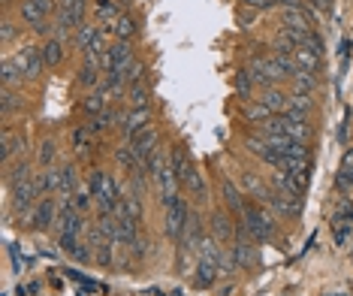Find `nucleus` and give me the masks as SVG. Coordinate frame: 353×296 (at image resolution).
<instances>
[{"instance_id": "43", "label": "nucleus", "mask_w": 353, "mask_h": 296, "mask_svg": "<svg viewBox=\"0 0 353 296\" xmlns=\"http://www.w3.org/2000/svg\"><path fill=\"white\" fill-rule=\"evenodd\" d=\"M127 248H130V257H133V260H142V257L148 254V239H145L142 233H139V236H136L133 242H130Z\"/></svg>"}, {"instance_id": "3", "label": "nucleus", "mask_w": 353, "mask_h": 296, "mask_svg": "<svg viewBox=\"0 0 353 296\" xmlns=\"http://www.w3.org/2000/svg\"><path fill=\"white\" fill-rule=\"evenodd\" d=\"M133 60H136L133 43L115 40V43H109V49L100 55V70H103V76H124Z\"/></svg>"}, {"instance_id": "34", "label": "nucleus", "mask_w": 353, "mask_h": 296, "mask_svg": "<svg viewBox=\"0 0 353 296\" xmlns=\"http://www.w3.org/2000/svg\"><path fill=\"white\" fill-rule=\"evenodd\" d=\"M272 115L275 112L269 109L263 100H248L244 103V121H248V124H263V121H269Z\"/></svg>"}, {"instance_id": "16", "label": "nucleus", "mask_w": 353, "mask_h": 296, "mask_svg": "<svg viewBox=\"0 0 353 296\" xmlns=\"http://www.w3.org/2000/svg\"><path fill=\"white\" fill-rule=\"evenodd\" d=\"M103 70H100V60H88L82 58V67H79V76H76V82H79V88L85 91H97L100 85H103Z\"/></svg>"}, {"instance_id": "39", "label": "nucleus", "mask_w": 353, "mask_h": 296, "mask_svg": "<svg viewBox=\"0 0 353 296\" xmlns=\"http://www.w3.org/2000/svg\"><path fill=\"white\" fill-rule=\"evenodd\" d=\"M88 3H91V0H60L58 6H64V10L70 12L76 21H79V25H85V15H88Z\"/></svg>"}, {"instance_id": "26", "label": "nucleus", "mask_w": 353, "mask_h": 296, "mask_svg": "<svg viewBox=\"0 0 353 296\" xmlns=\"http://www.w3.org/2000/svg\"><path fill=\"white\" fill-rule=\"evenodd\" d=\"M34 187H36V194L40 196L58 194V166H49V170L34 172Z\"/></svg>"}, {"instance_id": "13", "label": "nucleus", "mask_w": 353, "mask_h": 296, "mask_svg": "<svg viewBox=\"0 0 353 296\" xmlns=\"http://www.w3.org/2000/svg\"><path fill=\"white\" fill-rule=\"evenodd\" d=\"M127 142H130V148H133V155L139 157V163L145 166V161H148V157L160 148V130L157 127H148V130L136 133L133 139H127Z\"/></svg>"}, {"instance_id": "49", "label": "nucleus", "mask_w": 353, "mask_h": 296, "mask_svg": "<svg viewBox=\"0 0 353 296\" xmlns=\"http://www.w3.org/2000/svg\"><path fill=\"white\" fill-rule=\"evenodd\" d=\"M55 3H60V0H55Z\"/></svg>"}, {"instance_id": "6", "label": "nucleus", "mask_w": 353, "mask_h": 296, "mask_svg": "<svg viewBox=\"0 0 353 296\" xmlns=\"http://www.w3.org/2000/svg\"><path fill=\"white\" fill-rule=\"evenodd\" d=\"M85 242H88L91 254H94V263H97V266H103V269H112V266H115V248H118V245H115L112 239H106L103 233L97 230V227H88Z\"/></svg>"}, {"instance_id": "47", "label": "nucleus", "mask_w": 353, "mask_h": 296, "mask_svg": "<svg viewBox=\"0 0 353 296\" xmlns=\"http://www.w3.org/2000/svg\"><path fill=\"white\" fill-rule=\"evenodd\" d=\"M242 6H248V10H257V12H260V10L266 12V10H272V6H275V0H242Z\"/></svg>"}, {"instance_id": "8", "label": "nucleus", "mask_w": 353, "mask_h": 296, "mask_svg": "<svg viewBox=\"0 0 353 296\" xmlns=\"http://www.w3.org/2000/svg\"><path fill=\"white\" fill-rule=\"evenodd\" d=\"M281 170L293 179V185L299 187V194L305 196V191H308V185H311V172H314L311 157H287V155H284Z\"/></svg>"}, {"instance_id": "22", "label": "nucleus", "mask_w": 353, "mask_h": 296, "mask_svg": "<svg viewBox=\"0 0 353 296\" xmlns=\"http://www.w3.org/2000/svg\"><path fill=\"white\" fill-rule=\"evenodd\" d=\"M136 34H139V19H136L133 12H121V19L115 21V27H112V36L121 43H133Z\"/></svg>"}, {"instance_id": "21", "label": "nucleus", "mask_w": 353, "mask_h": 296, "mask_svg": "<svg viewBox=\"0 0 353 296\" xmlns=\"http://www.w3.org/2000/svg\"><path fill=\"white\" fill-rule=\"evenodd\" d=\"M70 148H73L76 157H88L91 148H94V133H91L85 124L73 127V130H70Z\"/></svg>"}, {"instance_id": "19", "label": "nucleus", "mask_w": 353, "mask_h": 296, "mask_svg": "<svg viewBox=\"0 0 353 296\" xmlns=\"http://www.w3.org/2000/svg\"><path fill=\"white\" fill-rule=\"evenodd\" d=\"M284 133L293 136L299 142H308L311 139V121L305 115H290V112H284Z\"/></svg>"}, {"instance_id": "33", "label": "nucleus", "mask_w": 353, "mask_h": 296, "mask_svg": "<svg viewBox=\"0 0 353 296\" xmlns=\"http://www.w3.org/2000/svg\"><path fill=\"white\" fill-rule=\"evenodd\" d=\"M320 85V76L317 73H305V70H299L293 76V82H290V91H296V94H314Z\"/></svg>"}, {"instance_id": "27", "label": "nucleus", "mask_w": 353, "mask_h": 296, "mask_svg": "<svg viewBox=\"0 0 353 296\" xmlns=\"http://www.w3.org/2000/svg\"><path fill=\"white\" fill-rule=\"evenodd\" d=\"M103 34V27L97 25V21H85V25H82L79 30H76V45H79V52L82 55H88L91 52V45L97 43V36Z\"/></svg>"}, {"instance_id": "46", "label": "nucleus", "mask_w": 353, "mask_h": 296, "mask_svg": "<svg viewBox=\"0 0 353 296\" xmlns=\"http://www.w3.org/2000/svg\"><path fill=\"white\" fill-rule=\"evenodd\" d=\"M10 254H12V266H15V272H25V269H27V260L19 254V245H15V242H10Z\"/></svg>"}, {"instance_id": "7", "label": "nucleus", "mask_w": 353, "mask_h": 296, "mask_svg": "<svg viewBox=\"0 0 353 296\" xmlns=\"http://www.w3.org/2000/svg\"><path fill=\"white\" fill-rule=\"evenodd\" d=\"M40 200H43V196L36 194V187H34V176L25 179V181H19V185H10V206H12V212H19L21 218H25Z\"/></svg>"}, {"instance_id": "32", "label": "nucleus", "mask_w": 353, "mask_h": 296, "mask_svg": "<svg viewBox=\"0 0 353 296\" xmlns=\"http://www.w3.org/2000/svg\"><path fill=\"white\" fill-rule=\"evenodd\" d=\"M290 115H305L311 118L314 112V94H296V91H290V106H287Z\"/></svg>"}, {"instance_id": "35", "label": "nucleus", "mask_w": 353, "mask_h": 296, "mask_svg": "<svg viewBox=\"0 0 353 296\" xmlns=\"http://www.w3.org/2000/svg\"><path fill=\"white\" fill-rule=\"evenodd\" d=\"M0 82H3V88H15L25 82V76H21L12 58H3V64H0Z\"/></svg>"}, {"instance_id": "41", "label": "nucleus", "mask_w": 353, "mask_h": 296, "mask_svg": "<svg viewBox=\"0 0 353 296\" xmlns=\"http://www.w3.org/2000/svg\"><path fill=\"white\" fill-rule=\"evenodd\" d=\"M124 79H127V88H130V85H136V82H142V79H145V64H142V60H139V58H136V60H133V64H130V67H127Z\"/></svg>"}, {"instance_id": "48", "label": "nucleus", "mask_w": 353, "mask_h": 296, "mask_svg": "<svg viewBox=\"0 0 353 296\" xmlns=\"http://www.w3.org/2000/svg\"><path fill=\"white\" fill-rule=\"evenodd\" d=\"M335 0H311V6L314 10H329V6H332Z\"/></svg>"}, {"instance_id": "42", "label": "nucleus", "mask_w": 353, "mask_h": 296, "mask_svg": "<svg viewBox=\"0 0 353 296\" xmlns=\"http://www.w3.org/2000/svg\"><path fill=\"white\" fill-rule=\"evenodd\" d=\"M19 34H21V27L15 25V21L6 19V21H3V27H0V43H3V45H12Z\"/></svg>"}, {"instance_id": "12", "label": "nucleus", "mask_w": 353, "mask_h": 296, "mask_svg": "<svg viewBox=\"0 0 353 296\" xmlns=\"http://www.w3.org/2000/svg\"><path fill=\"white\" fill-rule=\"evenodd\" d=\"M209 233L218 242H229V239H236V233H239V221H233L229 212L218 209V212H212L209 215Z\"/></svg>"}, {"instance_id": "38", "label": "nucleus", "mask_w": 353, "mask_h": 296, "mask_svg": "<svg viewBox=\"0 0 353 296\" xmlns=\"http://www.w3.org/2000/svg\"><path fill=\"white\" fill-rule=\"evenodd\" d=\"M332 239L339 248H348L353 239V224L350 221H332Z\"/></svg>"}, {"instance_id": "17", "label": "nucleus", "mask_w": 353, "mask_h": 296, "mask_svg": "<svg viewBox=\"0 0 353 296\" xmlns=\"http://www.w3.org/2000/svg\"><path fill=\"white\" fill-rule=\"evenodd\" d=\"M79 191V170L76 163H60L58 166V196L60 200H70Z\"/></svg>"}, {"instance_id": "4", "label": "nucleus", "mask_w": 353, "mask_h": 296, "mask_svg": "<svg viewBox=\"0 0 353 296\" xmlns=\"http://www.w3.org/2000/svg\"><path fill=\"white\" fill-rule=\"evenodd\" d=\"M58 209H60V206H58L55 196H43V200L25 215V227H27L30 233H45L49 227H55Z\"/></svg>"}, {"instance_id": "40", "label": "nucleus", "mask_w": 353, "mask_h": 296, "mask_svg": "<svg viewBox=\"0 0 353 296\" xmlns=\"http://www.w3.org/2000/svg\"><path fill=\"white\" fill-rule=\"evenodd\" d=\"M302 45H305V49H311L314 55H320V58L326 55V43H323V36H320L317 30H311V34L302 40Z\"/></svg>"}, {"instance_id": "30", "label": "nucleus", "mask_w": 353, "mask_h": 296, "mask_svg": "<svg viewBox=\"0 0 353 296\" xmlns=\"http://www.w3.org/2000/svg\"><path fill=\"white\" fill-rule=\"evenodd\" d=\"M0 109H3V118H12L15 112L25 109V97H21V91L3 88V94H0Z\"/></svg>"}, {"instance_id": "25", "label": "nucleus", "mask_w": 353, "mask_h": 296, "mask_svg": "<svg viewBox=\"0 0 353 296\" xmlns=\"http://www.w3.org/2000/svg\"><path fill=\"white\" fill-rule=\"evenodd\" d=\"M293 60H296V67L299 70H305V73H323V58L320 55H314L311 49H305V45H299V49L293 52Z\"/></svg>"}, {"instance_id": "50", "label": "nucleus", "mask_w": 353, "mask_h": 296, "mask_svg": "<svg viewBox=\"0 0 353 296\" xmlns=\"http://www.w3.org/2000/svg\"><path fill=\"white\" fill-rule=\"evenodd\" d=\"M6 3H10V0H6Z\"/></svg>"}, {"instance_id": "24", "label": "nucleus", "mask_w": 353, "mask_h": 296, "mask_svg": "<svg viewBox=\"0 0 353 296\" xmlns=\"http://www.w3.org/2000/svg\"><path fill=\"white\" fill-rule=\"evenodd\" d=\"M115 163H118L121 170L127 172V176H139V172H145V166L139 163V157L133 155L130 142H127V146H118V148H115Z\"/></svg>"}, {"instance_id": "18", "label": "nucleus", "mask_w": 353, "mask_h": 296, "mask_svg": "<svg viewBox=\"0 0 353 296\" xmlns=\"http://www.w3.org/2000/svg\"><path fill=\"white\" fill-rule=\"evenodd\" d=\"M25 146H27L25 133L6 127V130H3V166H12V161L21 155V151H25Z\"/></svg>"}, {"instance_id": "20", "label": "nucleus", "mask_w": 353, "mask_h": 296, "mask_svg": "<svg viewBox=\"0 0 353 296\" xmlns=\"http://www.w3.org/2000/svg\"><path fill=\"white\" fill-rule=\"evenodd\" d=\"M181 191L194 200V206H205V203H209V185H205V179H203V172H199V170L190 172L187 185H184Z\"/></svg>"}, {"instance_id": "29", "label": "nucleus", "mask_w": 353, "mask_h": 296, "mask_svg": "<svg viewBox=\"0 0 353 296\" xmlns=\"http://www.w3.org/2000/svg\"><path fill=\"white\" fill-rule=\"evenodd\" d=\"M127 103L130 109H142V106H151V82H136V85L127 88Z\"/></svg>"}, {"instance_id": "1", "label": "nucleus", "mask_w": 353, "mask_h": 296, "mask_svg": "<svg viewBox=\"0 0 353 296\" xmlns=\"http://www.w3.org/2000/svg\"><path fill=\"white\" fill-rule=\"evenodd\" d=\"M160 206H163V233L166 239L179 242L184 236V230H187V218H190V203L184 191H175L170 196H160Z\"/></svg>"}, {"instance_id": "10", "label": "nucleus", "mask_w": 353, "mask_h": 296, "mask_svg": "<svg viewBox=\"0 0 353 296\" xmlns=\"http://www.w3.org/2000/svg\"><path fill=\"white\" fill-rule=\"evenodd\" d=\"M170 166H172L175 179H179V185H181V187L187 185L190 172L196 170L194 157H190V148H187V142H172V148H170Z\"/></svg>"}, {"instance_id": "31", "label": "nucleus", "mask_w": 353, "mask_h": 296, "mask_svg": "<svg viewBox=\"0 0 353 296\" xmlns=\"http://www.w3.org/2000/svg\"><path fill=\"white\" fill-rule=\"evenodd\" d=\"M79 109H82V115H85V118H94V115H100V112L109 109V103L103 100V94H100V91H88V94L82 97Z\"/></svg>"}, {"instance_id": "45", "label": "nucleus", "mask_w": 353, "mask_h": 296, "mask_svg": "<svg viewBox=\"0 0 353 296\" xmlns=\"http://www.w3.org/2000/svg\"><path fill=\"white\" fill-rule=\"evenodd\" d=\"M287 157H311V148H308V142H299V139H293L290 142V148L284 151Z\"/></svg>"}, {"instance_id": "36", "label": "nucleus", "mask_w": 353, "mask_h": 296, "mask_svg": "<svg viewBox=\"0 0 353 296\" xmlns=\"http://www.w3.org/2000/svg\"><path fill=\"white\" fill-rule=\"evenodd\" d=\"M55 139H40V146H36V163H40V170H49V166H55Z\"/></svg>"}, {"instance_id": "5", "label": "nucleus", "mask_w": 353, "mask_h": 296, "mask_svg": "<svg viewBox=\"0 0 353 296\" xmlns=\"http://www.w3.org/2000/svg\"><path fill=\"white\" fill-rule=\"evenodd\" d=\"M12 60H15V67L21 70V76H25V82H40V76L45 70L40 45H21V49L12 55Z\"/></svg>"}, {"instance_id": "28", "label": "nucleus", "mask_w": 353, "mask_h": 296, "mask_svg": "<svg viewBox=\"0 0 353 296\" xmlns=\"http://www.w3.org/2000/svg\"><path fill=\"white\" fill-rule=\"evenodd\" d=\"M220 278V263H209V260H196L194 269V282L199 287H212Z\"/></svg>"}, {"instance_id": "44", "label": "nucleus", "mask_w": 353, "mask_h": 296, "mask_svg": "<svg viewBox=\"0 0 353 296\" xmlns=\"http://www.w3.org/2000/svg\"><path fill=\"white\" fill-rule=\"evenodd\" d=\"M91 203H94V196H91L88 187H79V191L73 194V206L79 209V212H88V209H91Z\"/></svg>"}, {"instance_id": "9", "label": "nucleus", "mask_w": 353, "mask_h": 296, "mask_svg": "<svg viewBox=\"0 0 353 296\" xmlns=\"http://www.w3.org/2000/svg\"><path fill=\"white\" fill-rule=\"evenodd\" d=\"M281 27L293 30V34H311V30H317V19L308 12V6L299 3L281 12Z\"/></svg>"}, {"instance_id": "37", "label": "nucleus", "mask_w": 353, "mask_h": 296, "mask_svg": "<svg viewBox=\"0 0 353 296\" xmlns=\"http://www.w3.org/2000/svg\"><path fill=\"white\" fill-rule=\"evenodd\" d=\"M233 88L239 91V97H242V100H251V94H254V88H257V85H254V79H251L248 67L236 73V79H233Z\"/></svg>"}, {"instance_id": "14", "label": "nucleus", "mask_w": 353, "mask_h": 296, "mask_svg": "<svg viewBox=\"0 0 353 296\" xmlns=\"http://www.w3.org/2000/svg\"><path fill=\"white\" fill-rule=\"evenodd\" d=\"M151 118H155V115H151V106H142V109H127L124 121H121V133H124L127 139H133L136 133L155 127V124H151Z\"/></svg>"}, {"instance_id": "15", "label": "nucleus", "mask_w": 353, "mask_h": 296, "mask_svg": "<svg viewBox=\"0 0 353 296\" xmlns=\"http://www.w3.org/2000/svg\"><path fill=\"white\" fill-rule=\"evenodd\" d=\"M40 52H43L45 70H58V67L67 60V43L60 40V36H49V40L40 45Z\"/></svg>"}, {"instance_id": "23", "label": "nucleus", "mask_w": 353, "mask_h": 296, "mask_svg": "<svg viewBox=\"0 0 353 296\" xmlns=\"http://www.w3.org/2000/svg\"><path fill=\"white\" fill-rule=\"evenodd\" d=\"M260 100H263L269 109L275 112V115H284V112H287V106H290V91H284L281 85L266 88L263 94H260Z\"/></svg>"}, {"instance_id": "11", "label": "nucleus", "mask_w": 353, "mask_h": 296, "mask_svg": "<svg viewBox=\"0 0 353 296\" xmlns=\"http://www.w3.org/2000/svg\"><path fill=\"white\" fill-rule=\"evenodd\" d=\"M220 196H224L227 212L239 221V218L244 215V209H248V194H244L233 179H220Z\"/></svg>"}, {"instance_id": "2", "label": "nucleus", "mask_w": 353, "mask_h": 296, "mask_svg": "<svg viewBox=\"0 0 353 296\" xmlns=\"http://www.w3.org/2000/svg\"><path fill=\"white\" fill-rule=\"evenodd\" d=\"M242 224H244V233H248L257 245H269V242L275 239V233H278L275 215L266 206H260V203H248V209H244V215H242Z\"/></svg>"}]
</instances>
